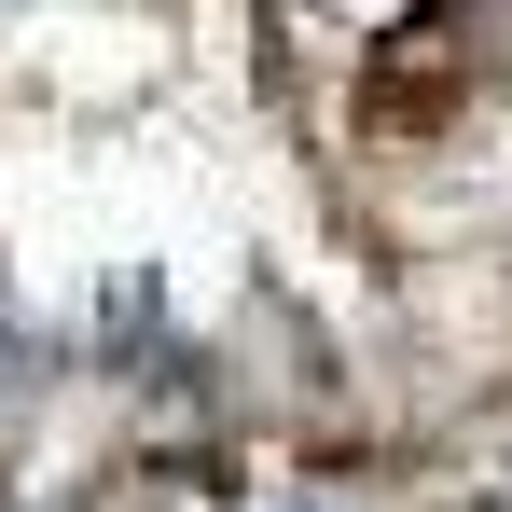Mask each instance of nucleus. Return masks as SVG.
<instances>
[{"label":"nucleus","mask_w":512,"mask_h":512,"mask_svg":"<svg viewBox=\"0 0 512 512\" xmlns=\"http://www.w3.org/2000/svg\"><path fill=\"white\" fill-rule=\"evenodd\" d=\"M277 512H319V499H277Z\"/></svg>","instance_id":"1"}]
</instances>
